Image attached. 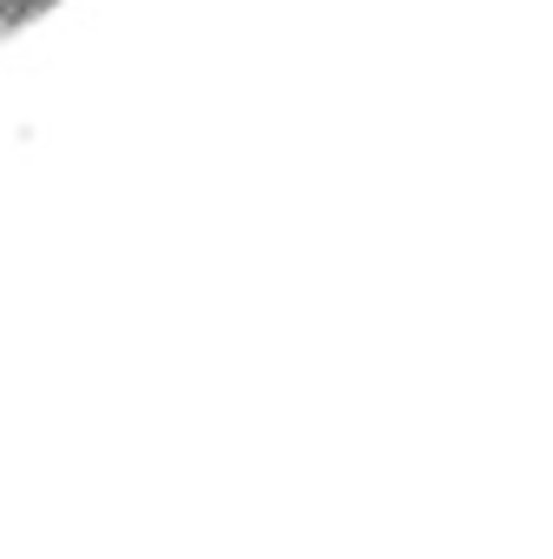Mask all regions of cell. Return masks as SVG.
I'll use <instances>...</instances> for the list:
<instances>
[{
  "label": "cell",
  "instance_id": "obj_1",
  "mask_svg": "<svg viewBox=\"0 0 553 559\" xmlns=\"http://www.w3.org/2000/svg\"><path fill=\"white\" fill-rule=\"evenodd\" d=\"M0 34H8V14H0Z\"/></svg>",
  "mask_w": 553,
  "mask_h": 559
}]
</instances>
